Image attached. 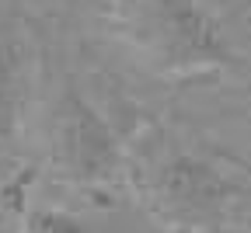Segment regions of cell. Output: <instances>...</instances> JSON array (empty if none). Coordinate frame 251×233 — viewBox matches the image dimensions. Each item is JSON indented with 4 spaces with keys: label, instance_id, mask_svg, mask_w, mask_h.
<instances>
[{
    "label": "cell",
    "instance_id": "1",
    "mask_svg": "<svg viewBox=\"0 0 251 233\" xmlns=\"http://www.w3.org/2000/svg\"><path fill=\"white\" fill-rule=\"evenodd\" d=\"M119 39L143 66L171 80L216 77L234 66L220 21L199 0H112Z\"/></svg>",
    "mask_w": 251,
    "mask_h": 233
},
{
    "label": "cell",
    "instance_id": "5",
    "mask_svg": "<svg viewBox=\"0 0 251 233\" xmlns=\"http://www.w3.org/2000/svg\"><path fill=\"white\" fill-rule=\"evenodd\" d=\"M25 230L28 233H87L80 219H74L70 212H59V209H35V212H28Z\"/></svg>",
    "mask_w": 251,
    "mask_h": 233
},
{
    "label": "cell",
    "instance_id": "3",
    "mask_svg": "<svg viewBox=\"0 0 251 233\" xmlns=\"http://www.w3.org/2000/svg\"><path fill=\"white\" fill-rule=\"evenodd\" d=\"M56 160L63 174H70L74 181L84 185H105L119 174L122 167V150L112 125L101 118V112L94 108L87 97L67 84L56 101Z\"/></svg>",
    "mask_w": 251,
    "mask_h": 233
},
{
    "label": "cell",
    "instance_id": "2",
    "mask_svg": "<svg viewBox=\"0 0 251 233\" xmlns=\"http://www.w3.org/2000/svg\"><path fill=\"white\" fill-rule=\"evenodd\" d=\"M147 191L153 209L178 226H216L251 212L248 181L196 153L164 157L150 171Z\"/></svg>",
    "mask_w": 251,
    "mask_h": 233
},
{
    "label": "cell",
    "instance_id": "4",
    "mask_svg": "<svg viewBox=\"0 0 251 233\" xmlns=\"http://www.w3.org/2000/svg\"><path fill=\"white\" fill-rule=\"evenodd\" d=\"M21 49L11 35H0V143L14 136L18 112H21Z\"/></svg>",
    "mask_w": 251,
    "mask_h": 233
}]
</instances>
